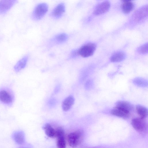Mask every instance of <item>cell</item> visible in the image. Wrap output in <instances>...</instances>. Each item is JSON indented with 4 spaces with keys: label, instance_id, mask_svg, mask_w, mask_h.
<instances>
[{
    "label": "cell",
    "instance_id": "obj_1",
    "mask_svg": "<svg viewBox=\"0 0 148 148\" xmlns=\"http://www.w3.org/2000/svg\"><path fill=\"white\" fill-rule=\"evenodd\" d=\"M83 132L79 130L70 133L68 135V142L72 147H76L81 142L83 136Z\"/></svg>",
    "mask_w": 148,
    "mask_h": 148
},
{
    "label": "cell",
    "instance_id": "obj_2",
    "mask_svg": "<svg viewBox=\"0 0 148 148\" xmlns=\"http://www.w3.org/2000/svg\"><path fill=\"white\" fill-rule=\"evenodd\" d=\"M48 6L45 3L39 4L35 7L32 12V17L34 20H38L42 18L48 11Z\"/></svg>",
    "mask_w": 148,
    "mask_h": 148
},
{
    "label": "cell",
    "instance_id": "obj_3",
    "mask_svg": "<svg viewBox=\"0 0 148 148\" xmlns=\"http://www.w3.org/2000/svg\"><path fill=\"white\" fill-rule=\"evenodd\" d=\"M96 45L93 43H88L85 44L77 50V55L86 58L93 55L96 49Z\"/></svg>",
    "mask_w": 148,
    "mask_h": 148
},
{
    "label": "cell",
    "instance_id": "obj_4",
    "mask_svg": "<svg viewBox=\"0 0 148 148\" xmlns=\"http://www.w3.org/2000/svg\"><path fill=\"white\" fill-rule=\"evenodd\" d=\"M131 124L133 128L137 131L143 133L146 132L147 128V124L144 119L139 118L133 119Z\"/></svg>",
    "mask_w": 148,
    "mask_h": 148
},
{
    "label": "cell",
    "instance_id": "obj_5",
    "mask_svg": "<svg viewBox=\"0 0 148 148\" xmlns=\"http://www.w3.org/2000/svg\"><path fill=\"white\" fill-rule=\"evenodd\" d=\"M110 7V2L108 1L103 2L98 5L93 12L95 15H99L105 13L109 9Z\"/></svg>",
    "mask_w": 148,
    "mask_h": 148
},
{
    "label": "cell",
    "instance_id": "obj_6",
    "mask_svg": "<svg viewBox=\"0 0 148 148\" xmlns=\"http://www.w3.org/2000/svg\"><path fill=\"white\" fill-rule=\"evenodd\" d=\"M65 10L64 4L63 3H60L53 9L51 13V15L55 18H60L62 16Z\"/></svg>",
    "mask_w": 148,
    "mask_h": 148
},
{
    "label": "cell",
    "instance_id": "obj_7",
    "mask_svg": "<svg viewBox=\"0 0 148 148\" xmlns=\"http://www.w3.org/2000/svg\"><path fill=\"white\" fill-rule=\"evenodd\" d=\"M147 6H144L139 9L134 15V20L137 22H140L143 21L147 16Z\"/></svg>",
    "mask_w": 148,
    "mask_h": 148
},
{
    "label": "cell",
    "instance_id": "obj_8",
    "mask_svg": "<svg viewBox=\"0 0 148 148\" xmlns=\"http://www.w3.org/2000/svg\"><path fill=\"white\" fill-rule=\"evenodd\" d=\"M17 1L16 0L0 1V14L6 13Z\"/></svg>",
    "mask_w": 148,
    "mask_h": 148
},
{
    "label": "cell",
    "instance_id": "obj_9",
    "mask_svg": "<svg viewBox=\"0 0 148 148\" xmlns=\"http://www.w3.org/2000/svg\"><path fill=\"white\" fill-rule=\"evenodd\" d=\"M110 113L113 115L123 118H127L130 114L122 109L116 107L112 109Z\"/></svg>",
    "mask_w": 148,
    "mask_h": 148
},
{
    "label": "cell",
    "instance_id": "obj_10",
    "mask_svg": "<svg viewBox=\"0 0 148 148\" xmlns=\"http://www.w3.org/2000/svg\"><path fill=\"white\" fill-rule=\"evenodd\" d=\"M74 98L70 95L66 98L62 102V110L65 111L69 110L74 104Z\"/></svg>",
    "mask_w": 148,
    "mask_h": 148
},
{
    "label": "cell",
    "instance_id": "obj_11",
    "mask_svg": "<svg viewBox=\"0 0 148 148\" xmlns=\"http://www.w3.org/2000/svg\"><path fill=\"white\" fill-rule=\"evenodd\" d=\"M0 100L5 103L10 104L12 102L13 99L9 92L3 90L0 91Z\"/></svg>",
    "mask_w": 148,
    "mask_h": 148
},
{
    "label": "cell",
    "instance_id": "obj_12",
    "mask_svg": "<svg viewBox=\"0 0 148 148\" xmlns=\"http://www.w3.org/2000/svg\"><path fill=\"white\" fill-rule=\"evenodd\" d=\"M116 107L119 108L129 112L133 109V106L129 102L123 101H118L116 103Z\"/></svg>",
    "mask_w": 148,
    "mask_h": 148
},
{
    "label": "cell",
    "instance_id": "obj_13",
    "mask_svg": "<svg viewBox=\"0 0 148 148\" xmlns=\"http://www.w3.org/2000/svg\"><path fill=\"white\" fill-rule=\"evenodd\" d=\"M28 60V57L25 56L19 60L14 66V69L18 72L24 69L26 66Z\"/></svg>",
    "mask_w": 148,
    "mask_h": 148
},
{
    "label": "cell",
    "instance_id": "obj_14",
    "mask_svg": "<svg viewBox=\"0 0 148 148\" xmlns=\"http://www.w3.org/2000/svg\"><path fill=\"white\" fill-rule=\"evenodd\" d=\"M13 138L15 141L18 144H23L25 141L24 134L21 131L15 132L13 134Z\"/></svg>",
    "mask_w": 148,
    "mask_h": 148
},
{
    "label": "cell",
    "instance_id": "obj_15",
    "mask_svg": "<svg viewBox=\"0 0 148 148\" xmlns=\"http://www.w3.org/2000/svg\"><path fill=\"white\" fill-rule=\"evenodd\" d=\"M46 135L50 138L55 137V130L49 123L45 124L43 127Z\"/></svg>",
    "mask_w": 148,
    "mask_h": 148
},
{
    "label": "cell",
    "instance_id": "obj_16",
    "mask_svg": "<svg viewBox=\"0 0 148 148\" xmlns=\"http://www.w3.org/2000/svg\"><path fill=\"white\" fill-rule=\"evenodd\" d=\"M134 5L130 1H123L122 5V9L124 12L128 13L130 12L133 9Z\"/></svg>",
    "mask_w": 148,
    "mask_h": 148
},
{
    "label": "cell",
    "instance_id": "obj_17",
    "mask_svg": "<svg viewBox=\"0 0 148 148\" xmlns=\"http://www.w3.org/2000/svg\"><path fill=\"white\" fill-rule=\"evenodd\" d=\"M125 57L124 53L122 51H118L114 53L111 56L110 60L112 62H118L123 60Z\"/></svg>",
    "mask_w": 148,
    "mask_h": 148
},
{
    "label": "cell",
    "instance_id": "obj_18",
    "mask_svg": "<svg viewBox=\"0 0 148 148\" xmlns=\"http://www.w3.org/2000/svg\"><path fill=\"white\" fill-rule=\"evenodd\" d=\"M136 110L140 118L144 119L148 115L147 109L145 107L140 105L136 106Z\"/></svg>",
    "mask_w": 148,
    "mask_h": 148
},
{
    "label": "cell",
    "instance_id": "obj_19",
    "mask_svg": "<svg viewBox=\"0 0 148 148\" xmlns=\"http://www.w3.org/2000/svg\"><path fill=\"white\" fill-rule=\"evenodd\" d=\"M68 38V36L65 33H62L56 36L52 39V41L57 44L63 43L66 42Z\"/></svg>",
    "mask_w": 148,
    "mask_h": 148
},
{
    "label": "cell",
    "instance_id": "obj_20",
    "mask_svg": "<svg viewBox=\"0 0 148 148\" xmlns=\"http://www.w3.org/2000/svg\"><path fill=\"white\" fill-rule=\"evenodd\" d=\"M57 146L58 148H66V142L64 135L57 137Z\"/></svg>",
    "mask_w": 148,
    "mask_h": 148
},
{
    "label": "cell",
    "instance_id": "obj_21",
    "mask_svg": "<svg viewBox=\"0 0 148 148\" xmlns=\"http://www.w3.org/2000/svg\"><path fill=\"white\" fill-rule=\"evenodd\" d=\"M138 52L142 54H146L148 53V44L147 43L139 47L137 49Z\"/></svg>",
    "mask_w": 148,
    "mask_h": 148
},
{
    "label": "cell",
    "instance_id": "obj_22",
    "mask_svg": "<svg viewBox=\"0 0 148 148\" xmlns=\"http://www.w3.org/2000/svg\"><path fill=\"white\" fill-rule=\"evenodd\" d=\"M59 86H57L56 88H55V92H57L58 91V90H59Z\"/></svg>",
    "mask_w": 148,
    "mask_h": 148
},
{
    "label": "cell",
    "instance_id": "obj_23",
    "mask_svg": "<svg viewBox=\"0 0 148 148\" xmlns=\"http://www.w3.org/2000/svg\"><path fill=\"white\" fill-rule=\"evenodd\" d=\"M25 148V147H20V148Z\"/></svg>",
    "mask_w": 148,
    "mask_h": 148
}]
</instances>
